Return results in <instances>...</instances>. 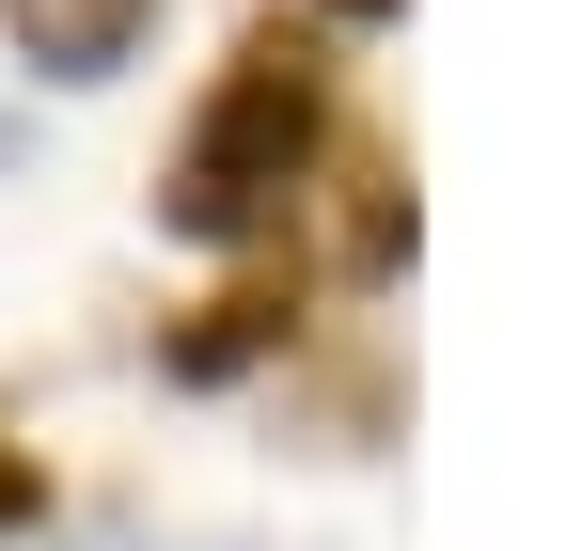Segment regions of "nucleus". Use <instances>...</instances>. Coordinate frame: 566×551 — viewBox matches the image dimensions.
Segmentation results:
<instances>
[{"label": "nucleus", "instance_id": "2", "mask_svg": "<svg viewBox=\"0 0 566 551\" xmlns=\"http://www.w3.org/2000/svg\"><path fill=\"white\" fill-rule=\"evenodd\" d=\"M0 32H17L48 80H126L142 32H158V0H0Z\"/></svg>", "mask_w": 566, "mask_h": 551}, {"label": "nucleus", "instance_id": "3", "mask_svg": "<svg viewBox=\"0 0 566 551\" xmlns=\"http://www.w3.org/2000/svg\"><path fill=\"white\" fill-rule=\"evenodd\" d=\"M252 347H283V300H221V315H205L189 347H174V378H237Z\"/></svg>", "mask_w": 566, "mask_h": 551}, {"label": "nucleus", "instance_id": "1", "mask_svg": "<svg viewBox=\"0 0 566 551\" xmlns=\"http://www.w3.org/2000/svg\"><path fill=\"white\" fill-rule=\"evenodd\" d=\"M315 158H331V63H315V32H252L221 63V95L189 111V143L158 174V221L205 237V252L283 237V205L315 189Z\"/></svg>", "mask_w": 566, "mask_h": 551}, {"label": "nucleus", "instance_id": "5", "mask_svg": "<svg viewBox=\"0 0 566 551\" xmlns=\"http://www.w3.org/2000/svg\"><path fill=\"white\" fill-rule=\"evenodd\" d=\"M17 143H32V126H17V95H0V158H17Z\"/></svg>", "mask_w": 566, "mask_h": 551}, {"label": "nucleus", "instance_id": "4", "mask_svg": "<svg viewBox=\"0 0 566 551\" xmlns=\"http://www.w3.org/2000/svg\"><path fill=\"white\" fill-rule=\"evenodd\" d=\"M32 505H48V472H32L17 441H0V536H32Z\"/></svg>", "mask_w": 566, "mask_h": 551}, {"label": "nucleus", "instance_id": "6", "mask_svg": "<svg viewBox=\"0 0 566 551\" xmlns=\"http://www.w3.org/2000/svg\"><path fill=\"white\" fill-rule=\"evenodd\" d=\"M111 551H126V536H111Z\"/></svg>", "mask_w": 566, "mask_h": 551}]
</instances>
